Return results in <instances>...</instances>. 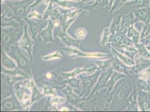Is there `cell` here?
<instances>
[{
  "instance_id": "ffe728a7",
  "label": "cell",
  "mask_w": 150,
  "mask_h": 112,
  "mask_svg": "<svg viewBox=\"0 0 150 112\" xmlns=\"http://www.w3.org/2000/svg\"><path fill=\"white\" fill-rule=\"evenodd\" d=\"M59 36L61 38L63 39V40L65 42V43L67 44L68 45H71L72 44L75 43L76 41L71 39L67 35H66V34H64L63 33H61L59 35Z\"/></svg>"
},
{
  "instance_id": "30bf717a",
  "label": "cell",
  "mask_w": 150,
  "mask_h": 112,
  "mask_svg": "<svg viewBox=\"0 0 150 112\" xmlns=\"http://www.w3.org/2000/svg\"><path fill=\"white\" fill-rule=\"evenodd\" d=\"M114 53H115V55L116 56H117L118 57H119V59L123 62L125 63V65H127L128 66H133L134 65H135V62L134 61L133 59H132L131 58L128 57V56H125V55H123L122 53H120L118 52H117L115 50H112Z\"/></svg>"
},
{
  "instance_id": "603a6c76",
  "label": "cell",
  "mask_w": 150,
  "mask_h": 112,
  "mask_svg": "<svg viewBox=\"0 0 150 112\" xmlns=\"http://www.w3.org/2000/svg\"><path fill=\"white\" fill-rule=\"evenodd\" d=\"M3 106L5 109L10 110L13 108V104L11 101H6L3 103Z\"/></svg>"
},
{
  "instance_id": "4dcf8cb0",
  "label": "cell",
  "mask_w": 150,
  "mask_h": 112,
  "mask_svg": "<svg viewBox=\"0 0 150 112\" xmlns=\"http://www.w3.org/2000/svg\"><path fill=\"white\" fill-rule=\"evenodd\" d=\"M146 48H147V49L149 50V51L150 52V44L149 45H147V46H146Z\"/></svg>"
},
{
  "instance_id": "e0dca14e",
  "label": "cell",
  "mask_w": 150,
  "mask_h": 112,
  "mask_svg": "<svg viewBox=\"0 0 150 112\" xmlns=\"http://www.w3.org/2000/svg\"><path fill=\"white\" fill-rule=\"evenodd\" d=\"M59 5L61 6L67 7H72L79 6L81 5L80 2H71L67 0L65 1H59V0H55Z\"/></svg>"
},
{
  "instance_id": "ac0fdd59",
  "label": "cell",
  "mask_w": 150,
  "mask_h": 112,
  "mask_svg": "<svg viewBox=\"0 0 150 112\" xmlns=\"http://www.w3.org/2000/svg\"><path fill=\"white\" fill-rule=\"evenodd\" d=\"M150 34V23L144 24L142 30L140 33V39L149 36Z\"/></svg>"
},
{
  "instance_id": "9a60e30c",
  "label": "cell",
  "mask_w": 150,
  "mask_h": 112,
  "mask_svg": "<svg viewBox=\"0 0 150 112\" xmlns=\"http://www.w3.org/2000/svg\"><path fill=\"white\" fill-rule=\"evenodd\" d=\"M53 28V25L50 24L48 28L43 31L41 34V35L44 38V42L46 43L47 42H53L52 37V29Z\"/></svg>"
},
{
  "instance_id": "5bb4252c",
  "label": "cell",
  "mask_w": 150,
  "mask_h": 112,
  "mask_svg": "<svg viewBox=\"0 0 150 112\" xmlns=\"http://www.w3.org/2000/svg\"><path fill=\"white\" fill-rule=\"evenodd\" d=\"M112 70L110 69L109 71L106 72L105 74H104L103 75L101 76V78H100V81L99 82V84H98V85L96 86V90L99 89V88L103 87L108 81V79L110 77V76L112 75Z\"/></svg>"
},
{
  "instance_id": "484cf974",
  "label": "cell",
  "mask_w": 150,
  "mask_h": 112,
  "mask_svg": "<svg viewBox=\"0 0 150 112\" xmlns=\"http://www.w3.org/2000/svg\"><path fill=\"white\" fill-rule=\"evenodd\" d=\"M19 63L20 65V66H24L26 65V60H25V58L23 57H21L19 59Z\"/></svg>"
},
{
  "instance_id": "83f0119b",
  "label": "cell",
  "mask_w": 150,
  "mask_h": 112,
  "mask_svg": "<svg viewBox=\"0 0 150 112\" xmlns=\"http://www.w3.org/2000/svg\"><path fill=\"white\" fill-rule=\"evenodd\" d=\"M42 1H43V0H37V2L33 5V6H35V5H37V4H39Z\"/></svg>"
},
{
  "instance_id": "4fadbf2b",
  "label": "cell",
  "mask_w": 150,
  "mask_h": 112,
  "mask_svg": "<svg viewBox=\"0 0 150 112\" xmlns=\"http://www.w3.org/2000/svg\"><path fill=\"white\" fill-rule=\"evenodd\" d=\"M98 77V75H93L90 77H88L83 80V91H87L88 89H90L93 85Z\"/></svg>"
},
{
  "instance_id": "3957f363",
  "label": "cell",
  "mask_w": 150,
  "mask_h": 112,
  "mask_svg": "<svg viewBox=\"0 0 150 112\" xmlns=\"http://www.w3.org/2000/svg\"><path fill=\"white\" fill-rule=\"evenodd\" d=\"M138 21L144 24L150 23V6L131 10Z\"/></svg>"
},
{
  "instance_id": "f1b7e54d",
  "label": "cell",
  "mask_w": 150,
  "mask_h": 112,
  "mask_svg": "<svg viewBox=\"0 0 150 112\" xmlns=\"http://www.w3.org/2000/svg\"><path fill=\"white\" fill-rule=\"evenodd\" d=\"M114 0H110V7L112 6Z\"/></svg>"
},
{
  "instance_id": "2e32d148",
  "label": "cell",
  "mask_w": 150,
  "mask_h": 112,
  "mask_svg": "<svg viewBox=\"0 0 150 112\" xmlns=\"http://www.w3.org/2000/svg\"><path fill=\"white\" fill-rule=\"evenodd\" d=\"M136 77L143 79L146 81L150 80V66L142 69L138 74L136 75Z\"/></svg>"
},
{
  "instance_id": "8fae6325",
  "label": "cell",
  "mask_w": 150,
  "mask_h": 112,
  "mask_svg": "<svg viewBox=\"0 0 150 112\" xmlns=\"http://www.w3.org/2000/svg\"><path fill=\"white\" fill-rule=\"evenodd\" d=\"M135 47L137 49L138 53L139 55L150 60V52L144 45L141 43H138L135 45Z\"/></svg>"
},
{
  "instance_id": "277c9868",
  "label": "cell",
  "mask_w": 150,
  "mask_h": 112,
  "mask_svg": "<svg viewBox=\"0 0 150 112\" xmlns=\"http://www.w3.org/2000/svg\"><path fill=\"white\" fill-rule=\"evenodd\" d=\"M113 68L119 72L123 73L126 75H129L131 72V71H132L133 73L132 67H128V66H127V65H125L122 61H120L116 57H115V60L113 63Z\"/></svg>"
},
{
  "instance_id": "6da1fadb",
  "label": "cell",
  "mask_w": 150,
  "mask_h": 112,
  "mask_svg": "<svg viewBox=\"0 0 150 112\" xmlns=\"http://www.w3.org/2000/svg\"><path fill=\"white\" fill-rule=\"evenodd\" d=\"M138 108L139 111L150 112V92L138 90Z\"/></svg>"
},
{
  "instance_id": "44dd1931",
  "label": "cell",
  "mask_w": 150,
  "mask_h": 112,
  "mask_svg": "<svg viewBox=\"0 0 150 112\" xmlns=\"http://www.w3.org/2000/svg\"><path fill=\"white\" fill-rule=\"evenodd\" d=\"M11 40V37L8 33H2V42L4 44L8 43Z\"/></svg>"
},
{
  "instance_id": "7402d4cb",
  "label": "cell",
  "mask_w": 150,
  "mask_h": 112,
  "mask_svg": "<svg viewBox=\"0 0 150 112\" xmlns=\"http://www.w3.org/2000/svg\"><path fill=\"white\" fill-rule=\"evenodd\" d=\"M95 2L91 7L105 6L109 4V0H96Z\"/></svg>"
},
{
  "instance_id": "8992f818",
  "label": "cell",
  "mask_w": 150,
  "mask_h": 112,
  "mask_svg": "<svg viewBox=\"0 0 150 112\" xmlns=\"http://www.w3.org/2000/svg\"><path fill=\"white\" fill-rule=\"evenodd\" d=\"M128 108L129 110H134L136 108L138 110V90L136 86H134L131 93L129 94L128 99Z\"/></svg>"
},
{
  "instance_id": "7a4b0ae2",
  "label": "cell",
  "mask_w": 150,
  "mask_h": 112,
  "mask_svg": "<svg viewBox=\"0 0 150 112\" xmlns=\"http://www.w3.org/2000/svg\"><path fill=\"white\" fill-rule=\"evenodd\" d=\"M135 65L132 66L133 73L138 74L142 69L150 66V60L146 58L137 53L134 58Z\"/></svg>"
},
{
  "instance_id": "f546056e",
  "label": "cell",
  "mask_w": 150,
  "mask_h": 112,
  "mask_svg": "<svg viewBox=\"0 0 150 112\" xmlns=\"http://www.w3.org/2000/svg\"><path fill=\"white\" fill-rule=\"evenodd\" d=\"M129 1H132V0H122V5L123 4H125V2Z\"/></svg>"
},
{
  "instance_id": "7c38bea8",
  "label": "cell",
  "mask_w": 150,
  "mask_h": 112,
  "mask_svg": "<svg viewBox=\"0 0 150 112\" xmlns=\"http://www.w3.org/2000/svg\"><path fill=\"white\" fill-rule=\"evenodd\" d=\"M127 76V75L125 74H118L117 72L114 73L112 75V77L110 78V80L109 81V82L108 83L107 86L109 89V90L110 91L114 86V84L117 81H118L119 79H122L123 77H125Z\"/></svg>"
},
{
  "instance_id": "5b68a950",
  "label": "cell",
  "mask_w": 150,
  "mask_h": 112,
  "mask_svg": "<svg viewBox=\"0 0 150 112\" xmlns=\"http://www.w3.org/2000/svg\"><path fill=\"white\" fill-rule=\"evenodd\" d=\"M150 0H132L131 2H125V6L129 10L140 9L149 6Z\"/></svg>"
},
{
  "instance_id": "d6986e66",
  "label": "cell",
  "mask_w": 150,
  "mask_h": 112,
  "mask_svg": "<svg viewBox=\"0 0 150 112\" xmlns=\"http://www.w3.org/2000/svg\"><path fill=\"white\" fill-rule=\"evenodd\" d=\"M27 21H28V22H29V23L30 24V29H31V33H32V34H33V37H35L36 34L40 30L39 25H38L37 24L34 23L33 22L28 21V20H27Z\"/></svg>"
},
{
  "instance_id": "d6a6232c",
  "label": "cell",
  "mask_w": 150,
  "mask_h": 112,
  "mask_svg": "<svg viewBox=\"0 0 150 112\" xmlns=\"http://www.w3.org/2000/svg\"><path fill=\"white\" fill-rule=\"evenodd\" d=\"M148 82H149V84H150V81H148Z\"/></svg>"
},
{
  "instance_id": "52a82bcc",
  "label": "cell",
  "mask_w": 150,
  "mask_h": 112,
  "mask_svg": "<svg viewBox=\"0 0 150 112\" xmlns=\"http://www.w3.org/2000/svg\"><path fill=\"white\" fill-rule=\"evenodd\" d=\"M30 0H25L24 1L11 4L10 6L12 9L14 13L16 15H20L25 12V9L27 6L30 3Z\"/></svg>"
},
{
  "instance_id": "9c48e42d",
  "label": "cell",
  "mask_w": 150,
  "mask_h": 112,
  "mask_svg": "<svg viewBox=\"0 0 150 112\" xmlns=\"http://www.w3.org/2000/svg\"><path fill=\"white\" fill-rule=\"evenodd\" d=\"M134 81V85L138 90H143L144 91L150 92V85L148 81L137 77H136Z\"/></svg>"
},
{
  "instance_id": "d4e9b609",
  "label": "cell",
  "mask_w": 150,
  "mask_h": 112,
  "mask_svg": "<svg viewBox=\"0 0 150 112\" xmlns=\"http://www.w3.org/2000/svg\"><path fill=\"white\" fill-rule=\"evenodd\" d=\"M139 43L143 44L145 46H147L150 44V34L149 36L140 39Z\"/></svg>"
},
{
  "instance_id": "ba28073f",
  "label": "cell",
  "mask_w": 150,
  "mask_h": 112,
  "mask_svg": "<svg viewBox=\"0 0 150 112\" xmlns=\"http://www.w3.org/2000/svg\"><path fill=\"white\" fill-rule=\"evenodd\" d=\"M127 35L133 41L134 45L139 43L140 33L134 27L133 25L128 28L127 31Z\"/></svg>"
},
{
  "instance_id": "1f68e13d",
  "label": "cell",
  "mask_w": 150,
  "mask_h": 112,
  "mask_svg": "<svg viewBox=\"0 0 150 112\" xmlns=\"http://www.w3.org/2000/svg\"><path fill=\"white\" fill-rule=\"evenodd\" d=\"M82 2H86V1H90V0H81Z\"/></svg>"
},
{
  "instance_id": "cb8c5ba5",
  "label": "cell",
  "mask_w": 150,
  "mask_h": 112,
  "mask_svg": "<svg viewBox=\"0 0 150 112\" xmlns=\"http://www.w3.org/2000/svg\"><path fill=\"white\" fill-rule=\"evenodd\" d=\"M26 38H24V39H23V46L25 48H31V42L30 40L29 39H28L29 38L26 37V34L25 35Z\"/></svg>"
},
{
  "instance_id": "836d02e7",
  "label": "cell",
  "mask_w": 150,
  "mask_h": 112,
  "mask_svg": "<svg viewBox=\"0 0 150 112\" xmlns=\"http://www.w3.org/2000/svg\"><path fill=\"white\" fill-rule=\"evenodd\" d=\"M74 1H79L80 0H74Z\"/></svg>"
},
{
  "instance_id": "4316f807",
  "label": "cell",
  "mask_w": 150,
  "mask_h": 112,
  "mask_svg": "<svg viewBox=\"0 0 150 112\" xmlns=\"http://www.w3.org/2000/svg\"><path fill=\"white\" fill-rule=\"evenodd\" d=\"M79 82V81H77V80H70V84L72 85V86H75L76 85H77V84Z\"/></svg>"
}]
</instances>
